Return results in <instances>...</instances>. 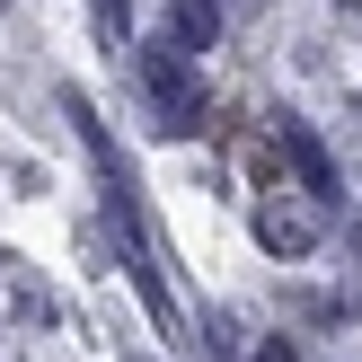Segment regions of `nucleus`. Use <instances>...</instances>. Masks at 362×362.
<instances>
[{
  "label": "nucleus",
  "mask_w": 362,
  "mask_h": 362,
  "mask_svg": "<svg viewBox=\"0 0 362 362\" xmlns=\"http://www.w3.org/2000/svg\"><path fill=\"white\" fill-rule=\"evenodd\" d=\"M98 18H106V35H133V0H98Z\"/></svg>",
  "instance_id": "nucleus-5"
},
{
  "label": "nucleus",
  "mask_w": 362,
  "mask_h": 362,
  "mask_svg": "<svg viewBox=\"0 0 362 362\" xmlns=\"http://www.w3.org/2000/svg\"><path fill=\"white\" fill-rule=\"evenodd\" d=\"M283 151H292V168H300V186H310L318 204H327V194H345V186H336V159L318 151V133H310V124H292V115H283Z\"/></svg>",
  "instance_id": "nucleus-2"
},
{
  "label": "nucleus",
  "mask_w": 362,
  "mask_h": 362,
  "mask_svg": "<svg viewBox=\"0 0 362 362\" xmlns=\"http://www.w3.org/2000/svg\"><path fill=\"white\" fill-rule=\"evenodd\" d=\"M177 45L212 53V45H221V9H212V0H177Z\"/></svg>",
  "instance_id": "nucleus-4"
},
{
  "label": "nucleus",
  "mask_w": 362,
  "mask_h": 362,
  "mask_svg": "<svg viewBox=\"0 0 362 362\" xmlns=\"http://www.w3.org/2000/svg\"><path fill=\"white\" fill-rule=\"evenodd\" d=\"M257 239L274 247V257H310V247H318V221H310V212H283V204H265V212H257Z\"/></svg>",
  "instance_id": "nucleus-3"
},
{
  "label": "nucleus",
  "mask_w": 362,
  "mask_h": 362,
  "mask_svg": "<svg viewBox=\"0 0 362 362\" xmlns=\"http://www.w3.org/2000/svg\"><path fill=\"white\" fill-rule=\"evenodd\" d=\"M247 362H300V354H292V336H265V345L247 354Z\"/></svg>",
  "instance_id": "nucleus-6"
},
{
  "label": "nucleus",
  "mask_w": 362,
  "mask_h": 362,
  "mask_svg": "<svg viewBox=\"0 0 362 362\" xmlns=\"http://www.w3.org/2000/svg\"><path fill=\"white\" fill-rule=\"evenodd\" d=\"M133 80H141V98H151L159 133H194V124H204V80H194V53L177 45V35L133 53Z\"/></svg>",
  "instance_id": "nucleus-1"
}]
</instances>
